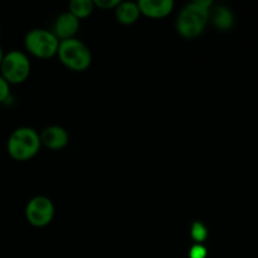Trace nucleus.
<instances>
[{"label":"nucleus","instance_id":"obj_10","mask_svg":"<svg viewBox=\"0 0 258 258\" xmlns=\"http://www.w3.org/2000/svg\"><path fill=\"white\" fill-rule=\"evenodd\" d=\"M115 15L118 23L123 25L134 24L139 20L140 10L138 3L133 2H120V4L115 8Z\"/></svg>","mask_w":258,"mask_h":258},{"label":"nucleus","instance_id":"obj_11","mask_svg":"<svg viewBox=\"0 0 258 258\" xmlns=\"http://www.w3.org/2000/svg\"><path fill=\"white\" fill-rule=\"evenodd\" d=\"M213 24L219 30H229L234 24V15L227 7H217L213 12Z\"/></svg>","mask_w":258,"mask_h":258},{"label":"nucleus","instance_id":"obj_17","mask_svg":"<svg viewBox=\"0 0 258 258\" xmlns=\"http://www.w3.org/2000/svg\"><path fill=\"white\" fill-rule=\"evenodd\" d=\"M3 58H4V52H3V48H2V45H0V64H2Z\"/></svg>","mask_w":258,"mask_h":258},{"label":"nucleus","instance_id":"obj_12","mask_svg":"<svg viewBox=\"0 0 258 258\" xmlns=\"http://www.w3.org/2000/svg\"><path fill=\"white\" fill-rule=\"evenodd\" d=\"M93 8H95V5L91 0H72L70 3L68 12L75 15L77 19H83V18H87L88 15L92 14Z\"/></svg>","mask_w":258,"mask_h":258},{"label":"nucleus","instance_id":"obj_5","mask_svg":"<svg viewBox=\"0 0 258 258\" xmlns=\"http://www.w3.org/2000/svg\"><path fill=\"white\" fill-rule=\"evenodd\" d=\"M59 42L54 33L45 29H33L25 35L24 45L28 52L37 58L47 59L57 54Z\"/></svg>","mask_w":258,"mask_h":258},{"label":"nucleus","instance_id":"obj_4","mask_svg":"<svg viewBox=\"0 0 258 258\" xmlns=\"http://www.w3.org/2000/svg\"><path fill=\"white\" fill-rule=\"evenodd\" d=\"M30 73V62L27 54L20 50H10L0 64V76L9 85H19L27 81Z\"/></svg>","mask_w":258,"mask_h":258},{"label":"nucleus","instance_id":"obj_6","mask_svg":"<svg viewBox=\"0 0 258 258\" xmlns=\"http://www.w3.org/2000/svg\"><path fill=\"white\" fill-rule=\"evenodd\" d=\"M25 217L28 223L42 228L48 226L54 217V206L47 197L38 196L30 199L25 208Z\"/></svg>","mask_w":258,"mask_h":258},{"label":"nucleus","instance_id":"obj_15","mask_svg":"<svg viewBox=\"0 0 258 258\" xmlns=\"http://www.w3.org/2000/svg\"><path fill=\"white\" fill-rule=\"evenodd\" d=\"M10 95V85L0 76V103L8 100Z\"/></svg>","mask_w":258,"mask_h":258},{"label":"nucleus","instance_id":"obj_1","mask_svg":"<svg viewBox=\"0 0 258 258\" xmlns=\"http://www.w3.org/2000/svg\"><path fill=\"white\" fill-rule=\"evenodd\" d=\"M211 0H197L185 5L176 18V30L186 39H194L199 37L208 24Z\"/></svg>","mask_w":258,"mask_h":258},{"label":"nucleus","instance_id":"obj_7","mask_svg":"<svg viewBox=\"0 0 258 258\" xmlns=\"http://www.w3.org/2000/svg\"><path fill=\"white\" fill-rule=\"evenodd\" d=\"M140 14L145 15L153 19H161L165 18L173 12V0H140L138 3Z\"/></svg>","mask_w":258,"mask_h":258},{"label":"nucleus","instance_id":"obj_2","mask_svg":"<svg viewBox=\"0 0 258 258\" xmlns=\"http://www.w3.org/2000/svg\"><path fill=\"white\" fill-rule=\"evenodd\" d=\"M39 134L32 127H19L10 134L8 139V153L14 160L25 161L35 156L39 151Z\"/></svg>","mask_w":258,"mask_h":258},{"label":"nucleus","instance_id":"obj_8","mask_svg":"<svg viewBox=\"0 0 258 258\" xmlns=\"http://www.w3.org/2000/svg\"><path fill=\"white\" fill-rule=\"evenodd\" d=\"M40 143L50 150H60L68 144V133L60 126H49L44 128L39 135Z\"/></svg>","mask_w":258,"mask_h":258},{"label":"nucleus","instance_id":"obj_16","mask_svg":"<svg viewBox=\"0 0 258 258\" xmlns=\"http://www.w3.org/2000/svg\"><path fill=\"white\" fill-rule=\"evenodd\" d=\"M207 257V248L202 244H196L190 248L189 252V258H206Z\"/></svg>","mask_w":258,"mask_h":258},{"label":"nucleus","instance_id":"obj_3","mask_svg":"<svg viewBox=\"0 0 258 258\" xmlns=\"http://www.w3.org/2000/svg\"><path fill=\"white\" fill-rule=\"evenodd\" d=\"M58 58L68 70L83 72L92 62V55L85 43L76 38L60 40L58 47Z\"/></svg>","mask_w":258,"mask_h":258},{"label":"nucleus","instance_id":"obj_9","mask_svg":"<svg viewBox=\"0 0 258 258\" xmlns=\"http://www.w3.org/2000/svg\"><path fill=\"white\" fill-rule=\"evenodd\" d=\"M78 28H80V19H77L70 12H66L55 19L54 35L60 40L71 39L77 33Z\"/></svg>","mask_w":258,"mask_h":258},{"label":"nucleus","instance_id":"obj_13","mask_svg":"<svg viewBox=\"0 0 258 258\" xmlns=\"http://www.w3.org/2000/svg\"><path fill=\"white\" fill-rule=\"evenodd\" d=\"M191 238L196 242H198V244H201L202 242H204L208 237V231H207L206 226L201 222H194L193 226H191Z\"/></svg>","mask_w":258,"mask_h":258},{"label":"nucleus","instance_id":"obj_14","mask_svg":"<svg viewBox=\"0 0 258 258\" xmlns=\"http://www.w3.org/2000/svg\"><path fill=\"white\" fill-rule=\"evenodd\" d=\"M118 4H120V0H95L93 2L95 7H98L100 9L103 10L115 9Z\"/></svg>","mask_w":258,"mask_h":258}]
</instances>
